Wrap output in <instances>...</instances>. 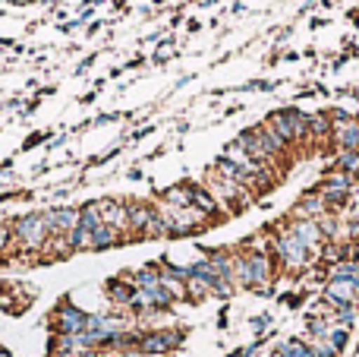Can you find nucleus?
Returning a JSON list of instances; mask_svg holds the SVG:
<instances>
[{
	"label": "nucleus",
	"instance_id": "f257e3e1",
	"mask_svg": "<svg viewBox=\"0 0 359 357\" xmlns=\"http://www.w3.org/2000/svg\"><path fill=\"white\" fill-rule=\"evenodd\" d=\"M13 240H16V253H22L32 266H41V253L50 244V228L44 209L16 215L13 219Z\"/></svg>",
	"mask_w": 359,
	"mask_h": 357
},
{
	"label": "nucleus",
	"instance_id": "f03ea898",
	"mask_svg": "<svg viewBox=\"0 0 359 357\" xmlns=\"http://www.w3.org/2000/svg\"><path fill=\"white\" fill-rule=\"evenodd\" d=\"M202 183L208 187V193L215 196L217 202H221V209L227 212V219H230V215H243L255 202L252 190H246L243 183H236V181H227V177H221L215 168L205 171V181Z\"/></svg>",
	"mask_w": 359,
	"mask_h": 357
},
{
	"label": "nucleus",
	"instance_id": "7ed1b4c3",
	"mask_svg": "<svg viewBox=\"0 0 359 357\" xmlns=\"http://www.w3.org/2000/svg\"><path fill=\"white\" fill-rule=\"evenodd\" d=\"M262 124L271 133H278L290 149L309 143V114L299 111V108H278V111H271Z\"/></svg>",
	"mask_w": 359,
	"mask_h": 357
},
{
	"label": "nucleus",
	"instance_id": "20e7f679",
	"mask_svg": "<svg viewBox=\"0 0 359 357\" xmlns=\"http://www.w3.org/2000/svg\"><path fill=\"white\" fill-rule=\"evenodd\" d=\"M356 183H359V177H350V174H344V171H328L312 190L325 200L328 212L344 215V209L350 206V200H353V193H356Z\"/></svg>",
	"mask_w": 359,
	"mask_h": 357
},
{
	"label": "nucleus",
	"instance_id": "39448f33",
	"mask_svg": "<svg viewBox=\"0 0 359 357\" xmlns=\"http://www.w3.org/2000/svg\"><path fill=\"white\" fill-rule=\"evenodd\" d=\"M88 320H92L88 310L76 307L69 297H60L48 316V329L50 335H82L88 329Z\"/></svg>",
	"mask_w": 359,
	"mask_h": 357
},
{
	"label": "nucleus",
	"instance_id": "423d86ee",
	"mask_svg": "<svg viewBox=\"0 0 359 357\" xmlns=\"http://www.w3.org/2000/svg\"><path fill=\"white\" fill-rule=\"evenodd\" d=\"M186 329L183 326H158V329H145L142 332V342H139V351H142L145 357H170L177 354L180 348H183L186 342Z\"/></svg>",
	"mask_w": 359,
	"mask_h": 357
},
{
	"label": "nucleus",
	"instance_id": "0eeeda50",
	"mask_svg": "<svg viewBox=\"0 0 359 357\" xmlns=\"http://www.w3.org/2000/svg\"><path fill=\"white\" fill-rule=\"evenodd\" d=\"M331 149H359V117L331 111Z\"/></svg>",
	"mask_w": 359,
	"mask_h": 357
},
{
	"label": "nucleus",
	"instance_id": "6e6552de",
	"mask_svg": "<svg viewBox=\"0 0 359 357\" xmlns=\"http://www.w3.org/2000/svg\"><path fill=\"white\" fill-rule=\"evenodd\" d=\"M126 212H130V244H139L158 219L155 200H126Z\"/></svg>",
	"mask_w": 359,
	"mask_h": 357
},
{
	"label": "nucleus",
	"instance_id": "1a4fd4ad",
	"mask_svg": "<svg viewBox=\"0 0 359 357\" xmlns=\"http://www.w3.org/2000/svg\"><path fill=\"white\" fill-rule=\"evenodd\" d=\"M284 225H287V231H290L293 238H297L309 253H316V259H318V253H322V247H325V234H322V228H318V221H309V219H284Z\"/></svg>",
	"mask_w": 359,
	"mask_h": 357
},
{
	"label": "nucleus",
	"instance_id": "9d476101",
	"mask_svg": "<svg viewBox=\"0 0 359 357\" xmlns=\"http://www.w3.org/2000/svg\"><path fill=\"white\" fill-rule=\"evenodd\" d=\"M44 215H48L50 238H69L79 228V206H48Z\"/></svg>",
	"mask_w": 359,
	"mask_h": 357
},
{
	"label": "nucleus",
	"instance_id": "9b49d317",
	"mask_svg": "<svg viewBox=\"0 0 359 357\" xmlns=\"http://www.w3.org/2000/svg\"><path fill=\"white\" fill-rule=\"evenodd\" d=\"M98 209H101V221L114 231H120L126 240H130V212H126V200H117V196H104L98 200Z\"/></svg>",
	"mask_w": 359,
	"mask_h": 357
},
{
	"label": "nucleus",
	"instance_id": "f8f14e48",
	"mask_svg": "<svg viewBox=\"0 0 359 357\" xmlns=\"http://www.w3.org/2000/svg\"><path fill=\"white\" fill-rule=\"evenodd\" d=\"M133 294H136V288H133V282L123 275V272L104 282V301L111 304V310H120V313H126V310H130Z\"/></svg>",
	"mask_w": 359,
	"mask_h": 357
},
{
	"label": "nucleus",
	"instance_id": "ddd939ff",
	"mask_svg": "<svg viewBox=\"0 0 359 357\" xmlns=\"http://www.w3.org/2000/svg\"><path fill=\"white\" fill-rule=\"evenodd\" d=\"M325 215H328V206H325V200L316 193V190H306V193L290 206L287 219H309V221H318V219H325Z\"/></svg>",
	"mask_w": 359,
	"mask_h": 357
},
{
	"label": "nucleus",
	"instance_id": "4468645a",
	"mask_svg": "<svg viewBox=\"0 0 359 357\" xmlns=\"http://www.w3.org/2000/svg\"><path fill=\"white\" fill-rule=\"evenodd\" d=\"M189 190H192V206L198 209V212L202 215H208L211 221H221V219H227V212H224L221 209V202L215 200V196L208 193V187H205V183H196V181H189Z\"/></svg>",
	"mask_w": 359,
	"mask_h": 357
},
{
	"label": "nucleus",
	"instance_id": "2eb2a0df",
	"mask_svg": "<svg viewBox=\"0 0 359 357\" xmlns=\"http://www.w3.org/2000/svg\"><path fill=\"white\" fill-rule=\"evenodd\" d=\"M123 244H130V240H126L120 231H114V228H107V225H101L98 231L92 234V253L117 250V247H123Z\"/></svg>",
	"mask_w": 359,
	"mask_h": 357
},
{
	"label": "nucleus",
	"instance_id": "dca6fc26",
	"mask_svg": "<svg viewBox=\"0 0 359 357\" xmlns=\"http://www.w3.org/2000/svg\"><path fill=\"white\" fill-rule=\"evenodd\" d=\"M158 200L168 202V206H174V209H186V206H192V190H189V181H180V183H174V187L161 190V193H158Z\"/></svg>",
	"mask_w": 359,
	"mask_h": 357
},
{
	"label": "nucleus",
	"instance_id": "f3484780",
	"mask_svg": "<svg viewBox=\"0 0 359 357\" xmlns=\"http://www.w3.org/2000/svg\"><path fill=\"white\" fill-rule=\"evenodd\" d=\"M331 171H344L350 177H359V149H337L331 155Z\"/></svg>",
	"mask_w": 359,
	"mask_h": 357
},
{
	"label": "nucleus",
	"instance_id": "a211bd4d",
	"mask_svg": "<svg viewBox=\"0 0 359 357\" xmlns=\"http://www.w3.org/2000/svg\"><path fill=\"white\" fill-rule=\"evenodd\" d=\"M309 139L312 143H331V114H309Z\"/></svg>",
	"mask_w": 359,
	"mask_h": 357
},
{
	"label": "nucleus",
	"instance_id": "6ab92c4d",
	"mask_svg": "<svg viewBox=\"0 0 359 357\" xmlns=\"http://www.w3.org/2000/svg\"><path fill=\"white\" fill-rule=\"evenodd\" d=\"M350 335H353V329L331 326V332H328V345L334 348L337 354H344V351H347V345H350Z\"/></svg>",
	"mask_w": 359,
	"mask_h": 357
},
{
	"label": "nucleus",
	"instance_id": "aec40b11",
	"mask_svg": "<svg viewBox=\"0 0 359 357\" xmlns=\"http://www.w3.org/2000/svg\"><path fill=\"white\" fill-rule=\"evenodd\" d=\"M271 313H262V316H252V320H249V326H252V332L255 335H265L268 329H271Z\"/></svg>",
	"mask_w": 359,
	"mask_h": 357
},
{
	"label": "nucleus",
	"instance_id": "412c9836",
	"mask_svg": "<svg viewBox=\"0 0 359 357\" xmlns=\"http://www.w3.org/2000/svg\"><path fill=\"white\" fill-rule=\"evenodd\" d=\"M48 136H50V133H32V136L22 143V152H29V149H35V145L48 143Z\"/></svg>",
	"mask_w": 359,
	"mask_h": 357
},
{
	"label": "nucleus",
	"instance_id": "4be33fe9",
	"mask_svg": "<svg viewBox=\"0 0 359 357\" xmlns=\"http://www.w3.org/2000/svg\"><path fill=\"white\" fill-rule=\"evenodd\" d=\"M227 323H230V316H227V307L217 313V329H227Z\"/></svg>",
	"mask_w": 359,
	"mask_h": 357
},
{
	"label": "nucleus",
	"instance_id": "5701e85b",
	"mask_svg": "<svg viewBox=\"0 0 359 357\" xmlns=\"http://www.w3.org/2000/svg\"><path fill=\"white\" fill-rule=\"evenodd\" d=\"M126 177H130V181H142V168H133V171H126Z\"/></svg>",
	"mask_w": 359,
	"mask_h": 357
},
{
	"label": "nucleus",
	"instance_id": "b1692460",
	"mask_svg": "<svg viewBox=\"0 0 359 357\" xmlns=\"http://www.w3.org/2000/svg\"><path fill=\"white\" fill-rule=\"evenodd\" d=\"M227 357H249V351H246V348H233Z\"/></svg>",
	"mask_w": 359,
	"mask_h": 357
},
{
	"label": "nucleus",
	"instance_id": "393cba45",
	"mask_svg": "<svg viewBox=\"0 0 359 357\" xmlns=\"http://www.w3.org/2000/svg\"><path fill=\"white\" fill-rule=\"evenodd\" d=\"M0 357H13V354H10V348H6L4 342H0Z\"/></svg>",
	"mask_w": 359,
	"mask_h": 357
},
{
	"label": "nucleus",
	"instance_id": "a878e982",
	"mask_svg": "<svg viewBox=\"0 0 359 357\" xmlns=\"http://www.w3.org/2000/svg\"><path fill=\"white\" fill-rule=\"evenodd\" d=\"M44 357H67V354H57V351H48V354H44Z\"/></svg>",
	"mask_w": 359,
	"mask_h": 357
}]
</instances>
